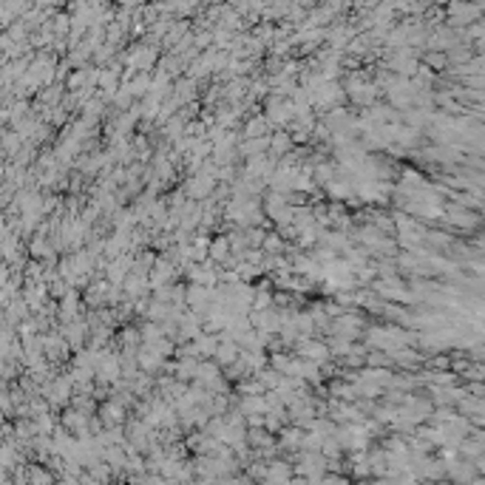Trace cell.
<instances>
[{
    "mask_svg": "<svg viewBox=\"0 0 485 485\" xmlns=\"http://www.w3.org/2000/svg\"><path fill=\"white\" fill-rule=\"evenodd\" d=\"M301 355H309V358H327L329 349L324 346V343H301Z\"/></svg>",
    "mask_w": 485,
    "mask_h": 485,
    "instance_id": "obj_1",
    "label": "cell"
},
{
    "mask_svg": "<svg viewBox=\"0 0 485 485\" xmlns=\"http://www.w3.org/2000/svg\"><path fill=\"white\" fill-rule=\"evenodd\" d=\"M227 250H230V242H224V239H218V242L213 244V255H216V258H224Z\"/></svg>",
    "mask_w": 485,
    "mask_h": 485,
    "instance_id": "obj_2",
    "label": "cell"
}]
</instances>
